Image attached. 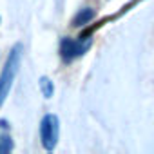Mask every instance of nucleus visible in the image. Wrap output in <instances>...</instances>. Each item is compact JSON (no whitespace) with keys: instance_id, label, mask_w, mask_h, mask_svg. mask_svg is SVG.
Instances as JSON below:
<instances>
[{"instance_id":"1","label":"nucleus","mask_w":154,"mask_h":154,"mask_svg":"<svg viewBox=\"0 0 154 154\" xmlns=\"http://www.w3.org/2000/svg\"><path fill=\"white\" fill-rule=\"evenodd\" d=\"M20 60H22V45L17 44L11 49L8 62H6L2 72H0V107L4 105L6 98L9 96V91L13 87V82L18 74V69H20Z\"/></svg>"},{"instance_id":"5","label":"nucleus","mask_w":154,"mask_h":154,"mask_svg":"<svg viewBox=\"0 0 154 154\" xmlns=\"http://www.w3.org/2000/svg\"><path fill=\"white\" fill-rule=\"evenodd\" d=\"M40 91H42L44 98H51L53 93H54V85H53V82L47 78V76H42L40 78Z\"/></svg>"},{"instance_id":"4","label":"nucleus","mask_w":154,"mask_h":154,"mask_svg":"<svg viewBox=\"0 0 154 154\" xmlns=\"http://www.w3.org/2000/svg\"><path fill=\"white\" fill-rule=\"evenodd\" d=\"M96 18V9H93V8H84V9H80L78 13L74 15V18H72V27H85L87 24H91L93 20Z\"/></svg>"},{"instance_id":"3","label":"nucleus","mask_w":154,"mask_h":154,"mask_svg":"<svg viewBox=\"0 0 154 154\" xmlns=\"http://www.w3.org/2000/svg\"><path fill=\"white\" fill-rule=\"evenodd\" d=\"M60 138V122L56 114H45L40 122V141L45 150H54Z\"/></svg>"},{"instance_id":"6","label":"nucleus","mask_w":154,"mask_h":154,"mask_svg":"<svg viewBox=\"0 0 154 154\" xmlns=\"http://www.w3.org/2000/svg\"><path fill=\"white\" fill-rule=\"evenodd\" d=\"M13 150V140L8 134H0V154H6Z\"/></svg>"},{"instance_id":"2","label":"nucleus","mask_w":154,"mask_h":154,"mask_svg":"<svg viewBox=\"0 0 154 154\" xmlns=\"http://www.w3.org/2000/svg\"><path fill=\"white\" fill-rule=\"evenodd\" d=\"M93 45V35L91 33H85V35H80L78 38H62L60 42V56L65 63H71L74 62L76 58L84 56L89 47Z\"/></svg>"}]
</instances>
